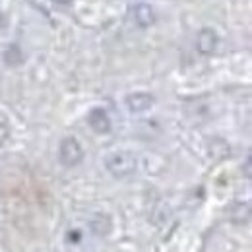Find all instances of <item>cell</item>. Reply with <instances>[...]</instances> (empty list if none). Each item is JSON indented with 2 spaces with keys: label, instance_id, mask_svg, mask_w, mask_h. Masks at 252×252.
Wrapping results in <instances>:
<instances>
[{
  "label": "cell",
  "instance_id": "cell-1",
  "mask_svg": "<svg viewBox=\"0 0 252 252\" xmlns=\"http://www.w3.org/2000/svg\"><path fill=\"white\" fill-rule=\"evenodd\" d=\"M105 169L115 179H126V177L136 173L138 159L132 152H113L105 158Z\"/></svg>",
  "mask_w": 252,
  "mask_h": 252
},
{
  "label": "cell",
  "instance_id": "cell-2",
  "mask_svg": "<svg viewBox=\"0 0 252 252\" xmlns=\"http://www.w3.org/2000/svg\"><path fill=\"white\" fill-rule=\"evenodd\" d=\"M59 158L64 167H76L82 163L84 159V150L80 146V142L76 138H64L61 142V148H59Z\"/></svg>",
  "mask_w": 252,
  "mask_h": 252
},
{
  "label": "cell",
  "instance_id": "cell-3",
  "mask_svg": "<svg viewBox=\"0 0 252 252\" xmlns=\"http://www.w3.org/2000/svg\"><path fill=\"white\" fill-rule=\"evenodd\" d=\"M130 14H132V20H134V24H136L138 28H150V26H154L156 20H158L154 8H152L150 4H144V2L134 4L132 10H130Z\"/></svg>",
  "mask_w": 252,
  "mask_h": 252
},
{
  "label": "cell",
  "instance_id": "cell-4",
  "mask_svg": "<svg viewBox=\"0 0 252 252\" xmlns=\"http://www.w3.org/2000/svg\"><path fill=\"white\" fill-rule=\"evenodd\" d=\"M88 125L92 126V130L97 134H109L111 132V119H109L107 111L101 107H95L88 113Z\"/></svg>",
  "mask_w": 252,
  "mask_h": 252
},
{
  "label": "cell",
  "instance_id": "cell-5",
  "mask_svg": "<svg viewBox=\"0 0 252 252\" xmlns=\"http://www.w3.org/2000/svg\"><path fill=\"white\" fill-rule=\"evenodd\" d=\"M218 43H220L218 33L214 32V30H210V28H206V30H202V32L198 33L196 49H198L200 55H206L208 57V55H212L218 49Z\"/></svg>",
  "mask_w": 252,
  "mask_h": 252
},
{
  "label": "cell",
  "instance_id": "cell-6",
  "mask_svg": "<svg viewBox=\"0 0 252 252\" xmlns=\"http://www.w3.org/2000/svg\"><path fill=\"white\" fill-rule=\"evenodd\" d=\"M126 107L130 113H146L154 107V97L150 94H144V92H138V94H130L125 99Z\"/></svg>",
  "mask_w": 252,
  "mask_h": 252
},
{
  "label": "cell",
  "instance_id": "cell-7",
  "mask_svg": "<svg viewBox=\"0 0 252 252\" xmlns=\"http://www.w3.org/2000/svg\"><path fill=\"white\" fill-rule=\"evenodd\" d=\"M245 175L251 177V158H247V163H245Z\"/></svg>",
  "mask_w": 252,
  "mask_h": 252
},
{
  "label": "cell",
  "instance_id": "cell-8",
  "mask_svg": "<svg viewBox=\"0 0 252 252\" xmlns=\"http://www.w3.org/2000/svg\"><path fill=\"white\" fill-rule=\"evenodd\" d=\"M53 2H55V4H70L72 0H53Z\"/></svg>",
  "mask_w": 252,
  "mask_h": 252
}]
</instances>
